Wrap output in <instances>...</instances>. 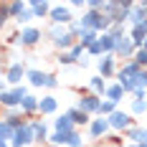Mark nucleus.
<instances>
[{
	"label": "nucleus",
	"mask_w": 147,
	"mask_h": 147,
	"mask_svg": "<svg viewBox=\"0 0 147 147\" xmlns=\"http://www.w3.org/2000/svg\"><path fill=\"white\" fill-rule=\"evenodd\" d=\"M107 122H109V129H114V132H127L129 127L137 124V119L129 117V112H122V109L112 112V114L107 117Z\"/></svg>",
	"instance_id": "1"
},
{
	"label": "nucleus",
	"mask_w": 147,
	"mask_h": 147,
	"mask_svg": "<svg viewBox=\"0 0 147 147\" xmlns=\"http://www.w3.org/2000/svg\"><path fill=\"white\" fill-rule=\"evenodd\" d=\"M28 96V91L26 86H13L10 91L5 89V91H0V107H5V109H15V107H20V102Z\"/></svg>",
	"instance_id": "2"
},
{
	"label": "nucleus",
	"mask_w": 147,
	"mask_h": 147,
	"mask_svg": "<svg viewBox=\"0 0 147 147\" xmlns=\"http://www.w3.org/2000/svg\"><path fill=\"white\" fill-rule=\"evenodd\" d=\"M134 43H132V38H129V33H124V36H117L114 38V59H124V61H129L134 56Z\"/></svg>",
	"instance_id": "3"
},
{
	"label": "nucleus",
	"mask_w": 147,
	"mask_h": 147,
	"mask_svg": "<svg viewBox=\"0 0 147 147\" xmlns=\"http://www.w3.org/2000/svg\"><path fill=\"white\" fill-rule=\"evenodd\" d=\"M36 142V134H33V127L30 122H26L23 127H18L13 132V140H10V147H28Z\"/></svg>",
	"instance_id": "4"
},
{
	"label": "nucleus",
	"mask_w": 147,
	"mask_h": 147,
	"mask_svg": "<svg viewBox=\"0 0 147 147\" xmlns=\"http://www.w3.org/2000/svg\"><path fill=\"white\" fill-rule=\"evenodd\" d=\"M48 18H51V26H69L74 20L71 10H69V5H51V13H48Z\"/></svg>",
	"instance_id": "5"
},
{
	"label": "nucleus",
	"mask_w": 147,
	"mask_h": 147,
	"mask_svg": "<svg viewBox=\"0 0 147 147\" xmlns=\"http://www.w3.org/2000/svg\"><path fill=\"white\" fill-rule=\"evenodd\" d=\"M99 104H102V99L96 96V94H84L81 99H79V104H76V109H81L84 114H99Z\"/></svg>",
	"instance_id": "6"
},
{
	"label": "nucleus",
	"mask_w": 147,
	"mask_h": 147,
	"mask_svg": "<svg viewBox=\"0 0 147 147\" xmlns=\"http://www.w3.org/2000/svg\"><path fill=\"white\" fill-rule=\"evenodd\" d=\"M114 74H117V59H114V53H104L99 59V76L107 79V76H114Z\"/></svg>",
	"instance_id": "7"
},
{
	"label": "nucleus",
	"mask_w": 147,
	"mask_h": 147,
	"mask_svg": "<svg viewBox=\"0 0 147 147\" xmlns=\"http://www.w3.org/2000/svg\"><path fill=\"white\" fill-rule=\"evenodd\" d=\"M26 79V69H23V63H10L8 66V71H5V81L8 84H13V86H20V81Z\"/></svg>",
	"instance_id": "8"
},
{
	"label": "nucleus",
	"mask_w": 147,
	"mask_h": 147,
	"mask_svg": "<svg viewBox=\"0 0 147 147\" xmlns=\"http://www.w3.org/2000/svg\"><path fill=\"white\" fill-rule=\"evenodd\" d=\"M18 41H20L23 46H36L38 41H41V28H36V26H26V28L20 30Z\"/></svg>",
	"instance_id": "9"
},
{
	"label": "nucleus",
	"mask_w": 147,
	"mask_h": 147,
	"mask_svg": "<svg viewBox=\"0 0 147 147\" xmlns=\"http://www.w3.org/2000/svg\"><path fill=\"white\" fill-rule=\"evenodd\" d=\"M127 142L129 145H147V127L142 124H134L127 129Z\"/></svg>",
	"instance_id": "10"
},
{
	"label": "nucleus",
	"mask_w": 147,
	"mask_h": 147,
	"mask_svg": "<svg viewBox=\"0 0 147 147\" xmlns=\"http://www.w3.org/2000/svg\"><path fill=\"white\" fill-rule=\"evenodd\" d=\"M107 132H109V122H107V117L91 119V122H89V137H91V140H99V137H104Z\"/></svg>",
	"instance_id": "11"
},
{
	"label": "nucleus",
	"mask_w": 147,
	"mask_h": 147,
	"mask_svg": "<svg viewBox=\"0 0 147 147\" xmlns=\"http://www.w3.org/2000/svg\"><path fill=\"white\" fill-rule=\"evenodd\" d=\"M28 8L33 13V18H46L51 13V3H46V0H33V3H28Z\"/></svg>",
	"instance_id": "12"
},
{
	"label": "nucleus",
	"mask_w": 147,
	"mask_h": 147,
	"mask_svg": "<svg viewBox=\"0 0 147 147\" xmlns=\"http://www.w3.org/2000/svg\"><path fill=\"white\" fill-rule=\"evenodd\" d=\"M56 109H59L56 96H43V99H38V112H41V114H53Z\"/></svg>",
	"instance_id": "13"
},
{
	"label": "nucleus",
	"mask_w": 147,
	"mask_h": 147,
	"mask_svg": "<svg viewBox=\"0 0 147 147\" xmlns=\"http://www.w3.org/2000/svg\"><path fill=\"white\" fill-rule=\"evenodd\" d=\"M66 114H69V119L74 122V127H79V124L84 127V124H89V122H91V117H89V114H84L81 109H76V107H71Z\"/></svg>",
	"instance_id": "14"
},
{
	"label": "nucleus",
	"mask_w": 147,
	"mask_h": 147,
	"mask_svg": "<svg viewBox=\"0 0 147 147\" xmlns=\"http://www.w3.org/2000/svg\"><path fill=\"white\" fill-rule=\"evenodd\" d=\"M140 71H142V69H140V66H137V63L129 59V61H124V63H122V69H117V76H127V79H134V76H137Z\"/></svg>",
	"instance_id": "15"
},
{
	"label": "nucleus",
	"mask_w": 147,
	"mask_h": 147,
	"mask_svg": "<svg viewBox=\"0 0 147 147\" xmlns=\"http://www.w3.org/2000/svg\"><path fill=\"white\" fill-rule=\"evenodd\" d=\"M74 122L69 119V114H61L59 119H53V132H74Z\"/></svg>",
	"instance_id": "16"
},
{
	"label": "nucleus",
	"mask_w": 147,
	"mask_h": 147,
	"mask_svg": "<svg viewBox=\"0 0 147 147\" xmlns=\"http://www.w3.org/2000/svg\"><path fill=\"white\" fill-rule=\"evenodd\" d=\"M30 127H33V134H36V142H48V127H46V122L33 119Z\"/></svg>",
	"instance_id": "17"
},
{
	"label": "nucleus",
	"mask_w": 147,
	"mask_h": 147,
	"mask_svg": "<svg viewBox=\"0 0 147 147\" xmlns=\"http://www.w3.org/2000/svg\"><path fill=\"white\" fill-rule=\"evenodd\" d=\"M26 79L30 81V86H46V79H48V74L38 71V69H30V71H26Z\"/></svg>",
	"instance_id": "18"
},
{
	"label": "nucleus",
	"mask_w": 147,
	"mask_h": 147,
	"mask_svg": "<svg viewBox=\"0 0 147 147\" xmlns=\"http://www.w3.org/2000/svg\"><path fill=\"white\" fill-rule=\"evenodd\" d=\"M20 112H23V114H36V112H38V96L28 94V96L20 102Z\"/></svg>",
	"instance_id": "19"
},
{
	"label": "nucleus",
	"mask_w": 147,
	"mask_h": 147,
	"mask_svg": "<svg viewBox=\"0 0 147 147\" xmlns=\"http://www.w3.org/2000/svg\"><path fill=\"white\" fill-rule=\"evenodd\" d=\"M104 94H107V99H109V102H114V104H119V102H122V96H124V94H127V91H124V89L119 86V84H109V86H107V91H104Z\"/></svg>",
	"instance_id": "20"
},
{
	"label": "nucleus",
	"mask_w": 147,
	"mask_h": 147,
	"mask_svg": "<svg viewBox=\"0 0 147 147\" xmlns=\"http://www.w3.org/2000/svg\"><path fill=\"white\" fill-rule=\"evenodd\" d=\"M142 114H147V99H132V104H129V117H142Z\"/></svg>",
	"instance_id": "21"
},
{
	"label": "nucleus",
	"mask_w": 147,
	"mask_h": 147,
	"mask_svg": "<svg viewBox=\"0 0 147 147\" xmlns=\"http://www.w3.org/2000/svg\"><path fill=\"white\" fill-rule=\"evenodd\" d=\"M69 134H71V132H51V134H48L51 147H63V145H69Z\"/></svg>",
	"instance_id": "22"
},
{
	"label": "nucleus",
	"mask_w": 147,
	"mask_h": 147,
	"mask_svg": "<svg viewBox=\"0 0 147 147\" xmlns=\"http://www.w3.org/2000/svg\"><path fill=\"white\" fill-rule=\"evenodd\" d=\"M99 46H102L104 53H112L114 51V36L112 33H99Z\"/></svg>",
	"instance_id": "23"
},
{
	"label": "nucleus",
	"mask_w": 147,
	"mask_h": 147,
	"mask_svg": "<svg viewBox=\"0 0 147 147\" xmlns=\"http://www.w3.org/2000/svg\"><path fill=\"white\" fill-rule=\"evenodd\" d=\"M89 89L99 96V94H104V91H107V81H104L102 76H91V79H89Z\"/></svg>",
	"instance_id": "24"
},
{
	"label": "nucleus",
	"mask_w": 147,
	"mask_h": 147,
	"mask_svg": "<svg viewBox=\"0 0 147 147\" xmlns=\"http://www.w3.org/2000/svg\"><path fill=\"white\" fill-rule=\"evenodd\" d=\"M96 38H99V33H94V30H84V28H81V33H79V43L84 46V48H89Z\"/></svg>",
	"instance_id": "25"
},
{
	"label": "nucleus",
	"mask_w": 147,
	"mask_h": 147,
	"mask_svg": "<svg viewBox=\"0 0 147 147\" xmlns=\"http://www.w3.org/2000/svg\"><path fill=\"white\" fill-rule=\"evenodd\" d=\"M13 132H15L13 127H10L5 119H0V142H8V145H10V140H13Z\"/></svg>",
	"instance_id": "26"
},
{
	"label": "nucleus",
	"mask_w": 147,
	"mask_h": 147,
	"mask_svg": "<svg viewBox=\"0 0 147 147\" xmlns=\"http://www.w3.org/2000/svg\"><path fill=\"white\" fill-rule=\"evenodd\" d=\"M26 8H28V3H8V15L10 18H18Z\"/></svg>",
	"instance_id": "27"
},
{
	"label": "nucleus",
	"mask_w": 147,
	"mask_h": 147,
	"mask_svg": "<svg viewBox=\"0 0 147 147\" xmlns=\"http://www.w3.org/2000/svg\"><path fill=\"white\" fill-rule=\"evenodd\" d=\"M112 112H117V104L109 102V99H104V102L99 104V117H109Z\"/></svg>",
	"instance_id": "28"
},
{
	"label": "nucleus",
	"mask_w": 147,
	"mask_h": 147,
	"mask_svg": "<svg viewBox=\"0 0 147 147\" xmlns=\"http://www.w3.org/2000/svg\"><path fill=\"white\" fill-rule=\"evenodd\" d=\"M132 61L140 66V69H147V51L137 48V51H134V56H132Z\"/></svg>",
	"instance_id": "29"
},
{
	"label": "nucleus",
	"mask_w": 147,
	"mask_h": 147,
	"mask_svg": "<svg viewBox=\"0 0 147 147\" xmlns=\"http://www.w3.org/2000/svg\"><path fill=\"white\" fill-rule=\"evenodd\" d=\"M69 53H71V59H74V61H79L81 56H84V53H86V48H84V46L76 41V43H74L71 48H69Z\"/></svg>",
	"instance_id": "30"
},
{
	"label": "nucleus",
	"mask_w": 147,
	"mask_h": 147,
	"mask_svg": "<svg viewBox=\"0 0 147 147\" xmlns=\"http://www.w3.org/2000/svg\"><path fill=\"white\" fill-rule=\"evenodd\" d=\"M66 147H84V140H81L79 129H74V132L69 134V145H66Z\"/></svg>",
	"instance_id": "31"
},
{
	"label": "nucleus",
	"mask_w": 147,
	"mask_h": 147,
	"mask_svg": "<svg viewBox=\"0 0 147 147\" xmlns=\"http://www.w3.org/2000/svg\"><path fill=\"white\" fill-rule=\"evenodd\" d=\"M15 20H18V23H23V26H28L30 20H33V13H30V8H26V10H23V13L18 15Z\"/></svg>",
	"instance_id": "32"
},
{
	"label": "nucleus",
	"mask_w": 147,
	"mask_h": 147,
	"mask_svg": "<svg viewBox=\"0 0 147 147\" xmlns=\"http://www.w3.org/2000/svg\"><path fill=\"white\" fill-rule=\"evenodd\" d=\"M59 61L63 63V66H71V63H76V61L71 59V53H69V51H61V53H59Z\"/></svg>",
	"instance_id": "33"
},
{
	"label": "nucleus",
	"mask_w": 147,
	"mask_h": 147,
	"mask_svg": "<svg viewBox=\"0 0 147 147\" xmlns=\"http://www.w3.org/2000/svg\"><path fill=\"white\" fill-rule=\"evenodd\" d=\"M8 18H10V15H8V3H5V5H0V28L5 26V20H8Z\"/></svg>",
	"instance_id": "34"
},
{
	"label": "nucleus",
	"mask_w": 147,
	"mask_h": 147,
	"mask_svg": "<svg viewBox=\"0 0 147 147\" xmlns=\"http://www.w3.org/2000/svg\"><path fill=\"white\" fill-rule=\"evenodd\" d=\"M46 86H48V89H56V86H59V79H56L53 74H48V79H46Z\"/></svg>",
	"instance_id": "35"
},
{
	"label": "nucleus",
	"mask_w": 147,
	"mask_h": 147,
	"mask_svg": "<svg viewBox=\"0 0 147 147\" xmlns=\"http://www.w3.org/2000/svg\"><path fill=\"white\" fill-rule=\"evenodd\" d=\"M132 96H134V99H147V89H137Z\"/></svg>",
	"instance_id": "36"
},
{
	"label": "nucleus",
	"mask_w": 147,
	"mask_h": 147,
	"mask_svg": "<svg viewBox=\"0 0 147 147\" xmlns=\"http://www.w3.org/2000/svg\"><path fill=\"white\" fill-rule=\"evenodd\" d=\"M142 51H147V38H145V43H142Z\"/></svg>",
	"instance_id": "37"
},
{
	"label": "nucleus",
	"mask_w": 147,
	"mask_h": 147,
	"mask_svg": "<svg viewBox=\"0 0 147 147\" xmlns=\"http://www.w3.org/2000/svg\"><path fill=\"white\" fill-rule=\"evenodd\" d=\"M122 147H137V145H129V142H124V145H122Z\"/></svg>",
	"instance_id": "38"
},
{
	"label": "nucleus",
	"mask_w": 147,
	"mask_h": 147,
	"mask_svg": "<svg viewBox=\"0 0 147 147\" xmlns=\"http://www.w3.org/2000/svg\"><path fill=\"white\" fill-rule=\"evenodd\" d=\"M0 147H10V145H8V142H0Z\"/></svg>",
	"instance_id": "39"
},
{
	"label": "nucleus",
	"mask_w": 147,
	"mask_h": 147,
	"mask_svg": "<svg viewBox=\"0 0 147 147\" xmlns=\"http://www.w3.org/2000/svg\"><path fill=\"white\" fill-rule=\"evenodd\" d=\"M99 147H114V145H109V142H107V145H99Z\"/></svg>",
	"instance_id": "40"
},
{
	"label": "nucleus",
	"mask_w": 147,
	"mask_h": 147,
	"mask_svg": "<svg viewBox=\"0 0 147 147\" xmlns=\"http://www.w3.org/2000/svg\"><path fill=\"white\" fill-rule=\"evenodd\" d=\"M137 147H147V145H137Z\"/></svg>",
	"instance_id": "41"
},
{
	"label": "nucleus",
	"mask_w": 147,
	"mask_h": 147,
	"mask_svg": "<svg viewBox=\"0 0 147 147\" xmlns=\"http://www.w3.org/2000/svg\"><path fill=\"white\" fill-rule=\"evenodd\" d=\"M145 127H147V124H145Z\"/></svg>",
	"instance_id": "42"
}]
</instances>
